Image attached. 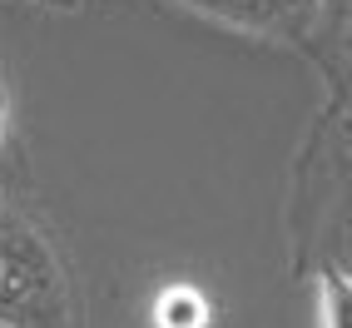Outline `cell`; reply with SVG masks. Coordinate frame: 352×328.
<instances>
[{
  "label": "cell",
  "instance_id": "6da1fadb",
  "mask_svg": "<svg viewBox=\"0 0 352 328\" xmlns=\"http://www.w3.org/2000/svg\"><path fill=\"white\" fill-rule=\"evenodd\" d=\"M0 323L6 328H80L75 284L50 239L0 209Z\"/></svg>",
  "mask_w": 352,
  "mask_h": 328
},
{
  "label": "cell",
  "instance_id": "7a4b0ae2",
  "mask_svg": "<svg viewBox=\"0 0 352 328\" xmlns=\"http://www.w3.org/2000/svg\"><path fill=\"white\" fill-rule=\"evenodd\" d=\"M298 50H308V60L322 75V90H327L318 134L352 150V0H318L313 25Z\"/></svg>",
  "mask_w": 352,
  "mask_h": 328
},
{
  "label": "cell",
  "instance_id": "3957f363",
  "mask_svg": "<svg viewBox=\"0 0 352 328\" xmlns=\"http://www.w3.org/2000/svg\"><path fill=\"white\" fill-rule=\"evenodd\" d=\"M338 150L327 134L313 130L308 139V154H302V164L313 170V224L322 234V264L318 269H342L352 278V170H342L338 164ZM347 154V150H342Z\"/></svg>",
  "mask_w": 352,
  "mask_h": 328
},
{
  "label": "cell",
  "instance_id": "277c9868",
  "mask_svg": "<svg viewBox=\"0 0 352 328\" xmlns=\"http://www.w3.org/2000/svg\"><path fill=\"white\" fill-rule=\"evenodd\" d=\"M174 6L214 20V25H223V30H243V35L302 45V35H308V25H313L318 0H174Z\"/></svg>",
  "mask_w": 352,
  "mask_h": 328
},
{
  "label": "cell",
  "instance_id": "5b68a950",
  "mask_svg": "<svg viewBox=\"0 0 352 328\" xmlns=\"http://www.w3.org/2000/svg\"><path fill=\"white\" fill-rule=\"evenodd\" d=\"M154 328H208V298L194 284H164L149 309Z\"/></svg>",
  "mask_w": 352,
  "mask_h": 328
},
{
  "label": "cell",
  "instance_id": "8992f818",
  "mask_svg": "<svg viewBox=\"0 0 352 328\" xmlns=\"http://www.w3.org/2000/svg\"><path fill=\"white\" fill-rule=\"evenodd\" d=\"M318 328H352V278L342 269H318Z\"/></svg>",
  "mask_w": 352,
  "mask_h": 328
},
{
  "label": "cell",
  "instance_id": "52a82bcc",
  "mask_svg": "<svg viewBox=\"0 0 352 328\" xmlns=\"http://www.w3.org/2000/svg\"><path fill=\"white\" fill-rule=\"evenodd\" d=\"M0 154H6V105H0Z\"/></svg>",
  "mask_w": 352,
  "mask_h": 328
},
{
  "label": "cell",
  "instance_id": "ba28073f",
  "mask_svg": "<svg viewBox=\"0 0 352 328\" xmlns=\"http://www.w3.org/2000/svg\"><path fill=\"white\" fill-rule=\"evenodd\" d=\"M347 159H352V150H347Z\"/></svg>",
  "mask_w": 352,
  "mask_h": 328
},
{
  "label": "cell",
  "instance_id": "9c48e42d",
  "mask_svg": "<svg viewBox=\"0 0 352 328\" xmlns=\"http://www.w3.org/2000/svg\"><path fill=\"white\" fill-rule=\"evenodd\" d=\"M0 328H6V323H0Z\"/></svg>",
  "mask_w": 352,
  "mask_h": 328
}]
</instances>
